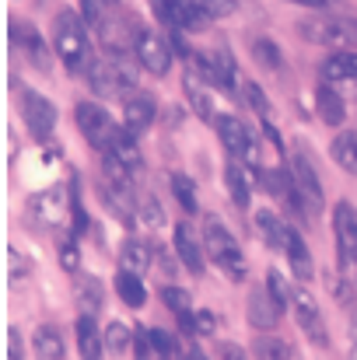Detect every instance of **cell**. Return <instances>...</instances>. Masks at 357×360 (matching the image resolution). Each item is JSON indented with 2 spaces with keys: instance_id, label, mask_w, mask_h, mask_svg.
<instances>
[{
  "instance_id": "cell-1",
  "label": "cell",
  "mask_w": 357,
  "mask_h": 360,
  "mask_svg": "<svg viewBox=\"0 0 357 360\" xmlns=\"http://www.w3.org/2000/svg\"><path fill=\"white\" fill-rule=\"evenodd\" d=\"M53 49L60 56V63L70 70V74H84L95 67L92 60V42H88V25L81 14L74 11H60L56 14V25H53Z\"/></svg>"
},
{
  "instance_id": "cell-2",
  "label": "cell",
  "mask_w": 357,
  "mask_h": 360,
  "mask_svg": "<svg viewBox=\"0 0 357 360\" xmlns=\"http://www.w3.org/2000/svg\"><path fill=\"white\" fill-rule=\"evenodd\" d=\"M203 245H207V252H211V259H214V266L228 276V280H235L242 283L245 276H249V266H245V255H242V245L235 241V235L225 228V221L221 217H203Z\"/></svg>"
},
{
  "instance_id": "cell-3",
  "label": "cell",
  "mask_w": 357,
  "mask_h": 360,
  "mask_svg": "<svg viewBox=\"0 0 357 360\" xmlns=\"http://www.w3.org/2000/svg\"><path fill=\"white\" fill-rule=\"evenodd\" d=\"M88 84L99 98H123L137 88V70L133 63H126L123 56L113 60H99L92 70H88Z\"/></svg>"
},
{
  "instance_id": "cell-4",
  "label": "cell",
  "mask_w": 357,
  "mask_h": 360,
  "mask_svg": "<svg viewBox=\"0 0 357 360\" xmlns=\"http://www.w3.org/2000/svg\"><path fill=\"white\" fill-rule=\"evenodd\" d=\"M298 32L315 42V46H333L337 53L340 49H357V21L351 18H326V14H315V18H305L298 25Z\"/></svg>"
},
{
  "instance_id": "cell-5",
  "label": "cell",
  "mask_w": 357,
  "mask_h": 360,
  "mask_svg": "<svg viewBox=\"0 0 357 360\" xmlns=\"http://www.w3.org/2000/svg\"><path fill=\"white\" fill-rule=\"evenodd\" d=\"M214 126H218V136H221L225 150H228L235 161L242 158V165H245L252 175H263L259 143H256V136L249 133V126L238 120V116H218V120H214Z\"/></svg>"
},
{
  "instance_id": "cell-6",
  "label": "cell",
  "mask_w": 357,
  "mask_h": 360,
  "mask_svg": "<svg viewBox=\"0 0 357 360\" xmlns=\"http://www.w3.org/2000/svg\"><path fill=\"white\" fill-rule=\"evenodd\" d=\"M74 116H77V129H81V136H84L99 154L113 150V143L123 136V129L116 126V120H113L102 105H95V102H81Z\"/></svg>"
},
{
  "instance_id": "cell-7",
  "label": "cell",
  "mask_w": 357,
  "mask_h": 360,
  "mask_svg": "<svg viewBox=\"0 0 357 360\" xmlns=\"http://www.w3.org/2000/svg\"><path fill=\"white\" fill-rule=\"evenodd\" d=\"M333 235H337V259L344 273L357 269V210L354 203L340 200L333 207Z\"/></svg>"
},
{
  "instance_id": "cell-8",
  "label": "cell",
  "mask_w": 357,
  "mask_h": 360,
  "mask_svg": "<svg viewBox=\"0 0 357 360\" xmlns=\"http://www.w3.org/2000/svg\"><path fill=\"white\" fill-rule=\"evenodd\" d=\"M291 311H294V322H298V329L305 333V340H308L312 347H330V333H326L319 301H315L305 287H294V294H291Z\"/></svg>"
},
{
  "instance_id": "cell-9",
  "label": "cell",
  "mask_w": 357,
  "mask_h": 360,
  "mask_svg": "<svg viewBox=\"0 0 357 360\" xmlns=\"http://www.w3.org/2000/svg\"><path fill=\"white\" fill-rule=\"evenodd\" d=\"M21 120H25L28 133H32L39 143H46V140L53 136V129H56V105H53L46 95L25 88V91H21Z\"/></svg>"
},
{
  "instance_id": "cell-10",
  "label": "cell",
  "mask_w": 357,
  "mask_h": 360,
  "mask_svg": "<svg viewBox=\"0 0 357 360\" xmlns=\"http://www.w3.org/2000/svg\"><path fill=\"white\" fill-rule=\"evenodd\" d=\"M193 67L214 84V88H225V91H235V56L228 53V46H214L207 53H193Z\"/></svg>"
},
{
  "instance_id": "cell-11",
  "label": "cell",
  "mask_w": 357,
  "mask_h": 360,
  "mask_svg": "<svg viewBox=\"0 0 357 360\" xmlns=\"http://www.w3.org/2000/svg\"><path fill=\"white\" fill-rule=\"evenodd\" d=\"M70 207H74V193H70V186H49L46 193H39V196H32V203H28V210H32V217L42 224V228H56V224H63V217L70 214Z\"/></svg>"
},
{
  "instance_id": "cell-12",
  "label": "cell",
  "mask_w": 357,
  "mask_h": 360,
  "mask_svg": "<svg viewBox=\"0 0 357 360\" xmlns=\"http://www.w3.org/2000/svg\"><path fill=\"white\" fill-rule=\"evenodd\" d=\"M137 60H140V67L144 70H151L154 77H165L168 70H172V42L165 39V35H158V32H151V28H144L140 35H137Z\"/></svg>"
},
{
  "instance_id": "cell-13",
  "label": "cell",
  "mask_w": 357,
  "mask_h": 360,
  "mask_svg": "<svg viewBox=\"0 0 357 360\" xmlns=\"http://www.w3.org/2000/svg\"><path fill=\"white\" fill-rule=\"evenodd\" d=\"M182 91H186L189 109H193L200 120L203 122L218 120V112H214V84H211L196 67H189V70H186V77H182Z\"/></svg>"
},
{
  "instance_id": "cell-14",
  "label": "cell",
  "mask_w": 357,
  "mask_h": 360,
  "mask_svg": "<svg viewBox=\"0 0 357 360\" xmlns=\"http://www.w3.org/2000/svg\"><path fill=\"white\" fill-rule=\"evenodd\" d=\"M245 315H249L252 329H273V326L280 322V315H284V304H280V301L266 290V283H263V287H256V290L249 294Z\"/></svg>"
},
{
  "instance_id": "cell-15",
  "label": "cell",
  "mask_w": 357,
  "mask_h": 360,
  "mask_svg": "<svg viewBox=\"0 0 357 360\" xmlns=\"http://www.w3.org/2000/svg\"><path fill=\"white\" fill-rule=\"evenodd\" d=\"M291 179H294L298 193L308 200V207L319 210V207H322V182H319V172L312 168V161H308L301 150L291 154Z\"/></svg>"
},
{
  "instance_id": "cell-16",
  "label": "cell",
  "mask_w": 357,
  "mask_h": 360,
  "mask_svg": "<svg viewBox=\"0 0 357 360\" xmlns=\"http://www.w3.org/2000/svg\"><path fill=\"white\" fill-rule=\"evenodd\" d=\"M175 255H179V262L193 273V276H203V269H207V259H203V248H200V238L189 231V224L186 221H179L175 224Z\"/></svg>"
},
{
  "instance_id": "cell-17",
  "label": "cell",
  "mask_w": 357,
  "mask_h": 360,
  "mask_svg": "<svg viewBox=\"0 0 357 360\" xmlns=\"http://www.w3.org/2000/svg\"><path fill=\"white\" fill-rule=\"evenodd\" d=\"M123 129L126 133H133V136H140L151 122H154V98L147 95V91H133L130 98H123Z\"/></svg>"
},
{
  "instance_id": "cell-18",
  "label": "cell",
  "mask_w": 357,
  "mask_h": 360,
  "mask_svg": "<svg viewBox=\"0 0 357 360\" xmlns=\"http://www.w3.org/2000/svg\"><path fill=\"white\" fill-rule=\"evenodd\" d=\"M256 228H259V235H263V241H266L270 248H277V252H284V248H287L291 228L280 221V214H277V210H270V207L256 210Z\"/></svg>"
},
{
  "instance_id": "cell-19",
  "label": "cell",
  "mask_w": 357,
  "mask_h": 360,
  "mask_svg": "<svg viewBox=\"0 0 357 360\" xmlns=\"http://www.w3.org/2000/svg\"><path fill=\"white\" fill-rule=\"evenodd\" d=\"M322 77L337 81V84H357V53L354 49H340L322 63Z\"/></svg>"
},
{
  "instance_id": "cell-20",
  "label": "cell",
  "mask_w": 357,
  "mask_h": 360,
  "mask_svg": "<svg viewBox=\"0 0 357 360\" xmlns=\"http://www.w3.org/2000/svg\"><path fill=\"white\" fill-rule=\"evenodd\" d=\"M102 343L106 336L95 326V315H81L77 319V354L81 360H102Z\"/></svg>"
},
{
  "instance_id": "cell-21",
  "label": "cell",
  "mask_w": 357,
  "mask_h": 360,
  "mask_svg": "<svg viewBox=\"0 0 357 360\" xmlns=\"http://www.w3.org/2000/svg\"><path fill=\"white\" fill-rule=\"evenodd\" d=\"M151 259H154V248L140 238H130L123 245V252H119V266L126 273H137V276H144L151 269Z\"/></svg>"
},
{
  "instance_id": "cell-22",
  "label": "cell",
  "mask_w": 357,
  "mask_h": 360,
  "mask_svg": "<svg viewBox=\"0 0 357 360\" xmlns=\"http://www.w3.org/2000/svg\"><path fill=\"white\" fill-rule=\"evenodd\" d=\"M284 255H287V262H291V269H294V276L301 280V283H308L312 276H315V266H312V252H308V245L301 241L298 231H291V238H287V248H284Z\"/></svg>"
},
{
  "instance_id": "cell-23",
  "label": "cell",
  "mask_w": 357,
  "mask_h": 360,
  "mask_svg": "<svg viewBox=\"0 0 357 360\" xmlns=\"http://www.w3.org/2000/svg\"><path fill=\"white\" fill-rule=\"evenodd\" d=\"M315 112H319V120L326 126H344V120H347V105L330 84H322L315 91Z\"/></svg>"
},
{
  "instance_id": "cell-24",
  "label": "cell",
  "mask_w": 357,
  "mask_h": 360,
  "mask_svg": "<svg viewBox=\"0 0 357 360\" xmlns=\"http://www.w3.org/2000/svg\"><path fill=\"white\" fill-rule=\"evenodd\" d=\"M175 4H179V14H175V28L179 32H189L193 35V32H207L211 28L214 18L200 7V0H175Z\"/></svg>"
},
{
  "instance_id": "cell-25",
  "label": "cell",
  "mask_w": 357,
  "mask_h": 360,
  "mask_svg": "<svg viewBox=\"0 0 357 360\" xmlns=\"http://www.w3.org/2000/svg\"><path fill=\"white\" fill-rule=\"evenodd\" d=\"M11 35H14V42L28 53V60L35 63V67H49V53H46V42H42V35L32 28V25H14L11 28Z\"/></svg>"
},
{
  "instance_id": "cell-26",
  "label": "cell",
  "mask_w": 357,
  "mask_h": 360,
  "mask_svg": "<svg viewBox=\"0 0 357 360\" xmlns=\"http://www.w3.org/2000/svg\"><path fill=\"white\" fill-rule=\"evenodd\" d=\"M225 186H228L232 203H235L238 210H245V207H249V200H252V189H249V175H245L242 161H235V158L225 165Z\"/></svg>"
},
{
  "instance_id": "cell-27",
  "label": "cell",
  "mask_w": 357,
  "mask_h": 360,
  "mask_svg": "<svg viewBox=\"0 0 357 360\" xmlns=\"http://www.w3.org/2000/svg\"><path fill=\"white\" fill-rule=\"evenodd\" d=\"M32 350L39 354V360H63V336L53 326H39L32 333Z\"/></svg>"
},
{
  "instance_id": "cell-28",
  "label": "cell",
  "mask_w": 357,
  "mask_h": 360,
  "mask_svg": "<svg viewBox=\"0 0 357 360\" xmlns=\"http://www.w3.org/2000/svg\"><path fill=\"white\" fill-rule=\"evenodd\" d=\"M116 294H119V301L130 304V308H144V304H147V290H144V283H140L137 273L119 269L116 273Z\"/></svg>"
},
{
  "instance_id": "cell-29",
  "label": "cell",
  "mask_w": 357,
  "mask_h": 360,
  "mask_svg": "<svg viewBox=\"0 0 357 360\" xmlns=\"http://www.w3.org/2000/svg\"><path fill=\"white\" fill-rule=\"evenodd\" d=\"M106 154H113L119 165L130 172V175H137L140 172V165H144V158H140V147H137V140H133V133H126L123 129V136H119L116 143H113V150H106Z\"/></svg>"
},
{
  "instance_id": "cell-30",
  "label": "cell",
  "mask_w": 357,
  "mask_h": 360,
  "mask_svg": "<svg viewBox=\"0 0 357 360\" xmlns=\"http://www.w3.org/2000/svg\"><path fill=\"white\" fill-rule=\"evenodd\" d=\"M330 154H333V161H337L347 175L357 179V133H340V136L333 140Z\"/></svg>"
},
{
  "instance_id": "cell-31",
  "label": "cell",
  "mask_w": 357,
  "mask_h": 360,
  "mask_svg": "<svg viewBox=\"0 0 357 360\" xmlns=\"http://www.w3.org/2000/svg\"><path fill=\"white\" fill-rule=\"evenodd\" d=\"M249 350H252L256 360H291V343L280 340V336H263V333H259Z\"/></svg>"
},
{
  "instance_id": "cell-32",
  "label": "cell",
  "mask_w": 357,
  "mask_h": 360,
  "mask_svg": "<svg viewBox=\"0 0 357 360\" xmlns=\"http://www.w3.org/2000/svg\"><path fill=\"white\" fill-rule=\"evenodd\" d=\"M252 56H256V63H259V67H266V70H280V67H284L280 46H277L273 39H266V35L252 39Z\"/></svg>"
},
{
  "instance_id": "cell-33",
  "label": "cell",
  "mask_w": 357,
  "mask_h": 360,
  "mask_svg": "<svg viewBox=\"0 0 357 360\" xmlns=\"http://www.w3.org/2000/svg\"><path fill=\"white\" fill-rule=\"evenodd\" d=\"M172 193H175L179 207L186 210V217L200 214V196H196V186H193L186 175H172Z\"/></svg>"
},
{
  "instance_id": "cell-34",
  "label": "cell",
  "mask_w": 357,
  "mask_h": 360,
  "mask_svg": "<svg viewBox=\"0 0 357 360\" xmlns=\"http://www.w3.org/2000/svg\"><path fill=\"white\" fill-rule=\"evenodd\" d=\"M77 308H81V315H99L102 311V283L99 280H81V287H77Z\"/></svg>"
},
{
  "instance_id": "cell-35",
  "label": "cell",
  "mask_w": 357,
  "mask_h": 360,
  "mask_svg": "<svg viewBox=\"0 0 357 360\" xmlns=\"http://www.w3.org/2000/svg\"><path fill=\"white\" fill-rule=\"evenodd\" d=\"M130 347H133V333H130L123 322H109V326H106V350L123 357Z\"/></svg>"
},
{
  "instance_id": "cell-36",
  "label": "cell",
  "mask_w": 357,
  "mask_h": 360,
  "mask_svg": "<svg viewBox=\"0 0 357 360\" xmlns=\"http://www.w3.org/2000/svg\"><path fill=\"white\" fill-rule=\"evenodd\" d=\"M137 210H140L137 217L144 221V228H161V224H165V210H161V200H154V196H144Z\"/></svg>"
},
{
  "instance_id": "cell-37",
  "label": "cell",
  "mask_w": 357,
  "mask_h": 360,
  "mask_svg": "<svg viewBox=\"0 0 357 360\" xmlns=\"http://www.w3.org/2000/svg\"><path fill=\"white\" fill-rule=\"evenodd\" d=\"M147 333H151V343H154V354H158V357H172V360L186 357V354L179 350V343H175L165 329H147Z\"/></svg>"
},
{
  "instance_id": "cell-38",
  "label": "cell",
  "mask_w": 357,
  "mask_h": 360,
  "mask_svg": "<svg viewBox=\"0 0 357 360\" xmlns=\"http://www.w3.org/2000/svg\"><path fill=\"white\" fill-rule=\"evenodd\" d=\"M266 290H270V294H273L284 308H291V294H294V287H291V283H287L277 269H270V273H266Z\"/></svg>"
},
{
  "instance_id": "cell-39",
  "label": "cell",
  "mask_w": 357,
  "mask_h": 360,
  "mask_svg": "<svg viewBox=\"0 0 357 360\" xmlns=\"http://www.w3.org/2000/svg\"><path fill=\"white\" fill-rule=\"evenodd\" d=\"M161 301H165L175 315H186V311L193 308V301H189V294H186L182 287H165V290H161Z\"/></svg>"
},
{
  "instance_id": "cell-40",
  "label": "cell",
  "mask_w": 357,
  "mask_h": 360,
  "mask_svg": "<svg viewBox=\"0 0 357 360\" xmlns=\"http://www.w3.org/2000/svg\"><path fill=\"white\" fill-rule=\"evenodd\" d=\"M133 360H154V343H151V333L147 329H133Z\"/></svg>"
},
{
  "instance_id": "cell-41",
  "label": "cell",
  "mask_w": 357,
  "mask_h": 360,
  "mask_svg": "<svg viewBox=\"0 0 357 360\" xmlns=\"http://www.w3.org/2000/svg\"><path fill=\"white\" fill-rule=\"evenodd\" d=\"M245 95H249V105L259 112V120H273V112H270V102H266V95H263V88L259 84H245Z\"/></svg>"
},
{
  "instance_id": "cell-42",
  "label": "cell",
  "mask_w": 357,
  "mask_h": 360,
  "mask_svg": "<svg viewBox=\"0 0 357 360\" xmlns=\"http://www.w3.org/2000/svg\"><path fill=\"white\" fill-rule=\"evenodd\" d=\"M200 7L214 18V21H221V18H232L238 11V0H200Z\"/></svg>"
},
{
  "instance_id": "cell-43",
  "label": "cell",
  "mask_w": 357,
  "mask_h": 360,
  "mask_svg": "<svg viewBox=\"0 0 357 360\" xmlns=\"http://www.w3.org/2000/svg\"><path fill=\"white\" fill-rule=\"evenodd\" d=\"M151 11L158 14L161 25L175 28V14H179V4H175V0H151Z\"/></svg>"
},
{
  "instance_id": "cell-44",
  "label": "cell",
  "mask_w": 357,
  "mask_h": 360,
  "mask_svg": "<svg viewBox=\"0 0 357 360\" xmlns=\"http://www.w3.org/2000/svg\"><path fill=\"white\" fill-rule=\"evenodd\" d=\"M102 4L99 0H81V18H84V25L92 28V32H99V25H102Z\"/></svg>"
},
{
  "instance_id": "cell-45",
  "label": "cell",
  "mask_w": 357,
  "mask_h": 360,
  "mask_svg": "<svg viewBox=\"0 0 357 360\" xmlns=\"http://www.w3.org/2000/svg\"><path fill=\"white\" fill-rule=\"evenodd\" d=\"M60 266H63L67 273H77V266H81V252H77V245H70V241L60 245Z\"/></svg>"
},
{
  "instance_id": "cell-46",
  "label": "cell",
  "mask_w": 357,
  "mask_h": 360,
  "mask_svg": "<svg viewBox=\"0 0 357 360\" xmlns=\"http://www.w3.org/2000/svg\"><path fill=\"white\" fill-rule=\"evenodd\" d=\"M193 329H196V336H214V329H218L214 311H193Z\"/></svg>"
},
{
  "instance_id": "cell-47",
  "label": "cell",
  "mask_w": 357,
  "mask_h": 360,
  "mask_svg": "<svg viewBox=\"0 0 357 360\" xmlns=\"http://www.w3.org/2000/svg\"><path fill=\"white\" fill-rule=\"evenodd\" d=\"M70 217H74V235H84V231H88V214H84V207H81V200H77V186H74V207H70Z\"/></svg>"
},
{
  "instance_id": "cell-48",
  "label": "cell",
  "mask_w": 357,
  "mask_h": 360,
  "mask_svg": "<svg viewBox=\"0 0 357 360\" xmlns=\"http://www.w3.org/2000/svg\"><path fill=\"white\" fill-rule=\"evenodd\" d=\"M218 360H249V357H245V350L238 343H221L218 347Z\"/></svg>"
},
{
  "instance_id": "cell-49",
  "label": "cell",
  "mask_w": 357,
  "mask_h": 360,
  "mask_svg": "<svg viewBox=\"0 0 357 360\" xmlns=\"http://www.w3.org/2000/svg\"><path fill=\"white\" fill-rule=\"evenodd\" d=\"M158 269H161V273H165L168 280H172V276L179 273V266H175V259H172L168 252H161V248H158Z\"/></svg>"
},
{
  "instance_id": "cell-50",
  "label": "cell",
  "mask_w": 357,
  "mask_h": 360,
  "mask_svg": "<svg viewBox=\"0 0 357 360\" xmlns=\"http://www.w3.org/2000/svg\"><path fill=\"white\" fill-rule=\"evenodd\" d=\"M7 336H11V360H21L25 357V350H21V336H18V329H11Z\"/></svg>"
},
{
  "instance_id": "cell-51",
  "label": "cell",
  "mask_w": 357,
  "mask_h": 360,
  "mask_svg": "<svg viewBox=\"0 0 357 360\" xmlns=\"http://www.w3.org/2000/svg\"><path fill=\"white\" fill-rule=\"evenodd\" d=\"M186 360H211V357H207L200 347H189V350H186Z\"/></svg>"
},
{
  "instance_id": "cell-52",
  "label": "cell",
  "mask_w": 357,
  "mask_h": 360,
  "mask_svg": "<svg viewBox=\"0 0 357 360\" xmlns=\"http://www.w3.org/2000/svg\"><path fill=\"white\" fill-rule=\"evenodd\" d=\"M291 4H298V7H326V0H291Z\"/></svg>"
},
{
  "instance_id": "cell-53",
  "label": "cell",
  "mask_w": 357,
  "mask_h": 360,
  "mask_svg": "<svg viewBox=\"0 0 357 360\" xmlns=\"http://www.w3.org/2000/svg\"><path fill=\"white\" fill-rule=\"evenodd\" d=\"M351 357L357 360V333H354V329H351Z\"/></svg>"
},
{
  "instance_id": "cell-54",
  "label": "cell",
  "mask_w": 357,
  "mask_h": 360,
  "mask_svg": "<svg viewBox=\"0 0 357 360\" xmlns=\"http://www.w3.org/2000/svg\"><path fill=\"white\" fill-rule=\"evenodd\" d=\"M154 360H172V357H154Z\"/></svg>"
},
{
  "instance_id": "cell-55",
  "label": "cell",
  "mask_w": 357,
  "mask_h": 360,
  "mask_svg": "<svg viewBox=\"0 0 357 360\" xmlns=\"http://www.w3.org/2000/svg\"><path fill=\"white\" fill-rule=\"evenodd\" d=\"M106 4H119V0H106Z\"/></svg>"
}]
</instances>
